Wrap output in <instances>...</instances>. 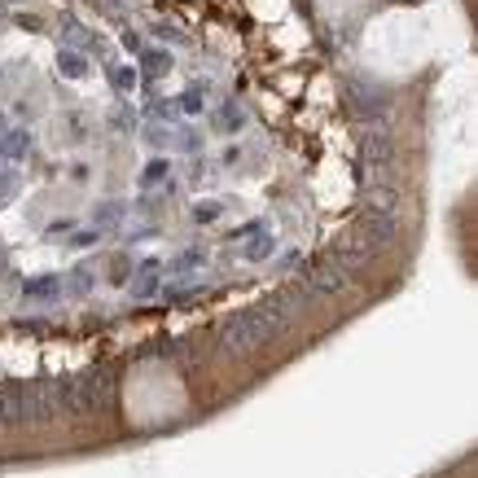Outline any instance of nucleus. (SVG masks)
<instances>
[{
  "label": "nucleus",
  "mask_w": 478,
  "mask_h": 478,
  "mask_svg": "<svg viewBox=\"0 0 478 478\" xmlns=\"http://www.w3.org/2000/svg\"><path fill=\"white\" fill-rule=\"evenodd\" d=\"M27 149H31V136L22 132V127H14V132L0 141V158H22Z\"/></svg>",
  "instance_id": "423d86ee"
},
{
  "label": "nucleus",
  "mask_w": 478,
  "mask_h": 478,
  "mask_svg": "<svg viewBox=\"0 0 478 478\" xmlns=\"http://www.w3.org/2000/svg\"><path fill=\"white\" fill-rule=\"evenodd\" d=\"M97 242H101V233H79L75 237V246H97Z\"/></svg>",
  "instance_id": "a211bd4d"
},
{
  "label": "nucleus",
  "mask_w": 478,
  "mask_h": 478,
  "mask_svg": "<svg viewBox=\"0 0 478 478\" xmlns=\"http://www.w3.org/2000/svg\"><path fill=\"white\" fill-rule=\"evenodd\" d=\"M285 329V320L272 312L268 303H259V307H246V312H237L224 320V346L229 351H255V346H264L268 338H277V333Z\"/></svg>",
  "instance_id": "f257e3e1"
},
{
  "label": "nucleus",
  "mask_w": 478,
  "mask_h": 478,
  "mask_svg": "<svg viewBox=\"0 0 478 478\" xmlns=\"http://www.w3.org/2000/svg\"><path fill=\"white\" fill-rule=\"evenodd\" d=\"M62 285H57V277H35V281H27L22 285V294L27 298H40V294H57Z\"/></svg>",
  "instance_id": "6e6552de"
},
{
  "label": "nucleus",
  "mask_w": 478,
  "mask_h": 478,
  "mask_svg": "<svg viewBox=\"0 0 478 478\" xmlns=\"http://www.w3.org/2000/svg\"><path fill=\"white\" fill-rule=\"evenodd\" d=\"M118 211H123V207H118V202H105V207H97V211H92V220H114Z\"/></svg>",
  "instance_id": "dca6fc26"
},
{
  "label": "nucleus",
  "mask_w": 478,
  "mask_h": 478,
  "mask_svg": "<svg viewBox=\"0 0 478 478\" xmlns=\"http://www.w3.org/2000/svg\"><path fill=\"white\" fill-rule=\"evenodd\" d=\"M180 110H189V114H198V110H202V97H198L194 88H189L185 97H180Z\"/></svg>",
  "instance_id": "2eb2a0df"
},
{
  "label": "nucleus",
  "mask_w": 478,
  "mask_h": 478,
  "mask_svg": "<svg viewBox=\"0 0 478 478\" xmlns=\"http://www.w3.org/2000/svg\"><path fill=\"white\" fill-rule=\"evenodd\" d=\"M70 285H75V294H88V290H92V277H88V272H79Z\"/></svg>",
  "instance_id": "f3484780"
},
{
  "label": "nucleus",
  "mask_w": 478,
  "mask_h": 478,
  "mask_svg": "<svg viewBox=\"0 0 478 478\" xmlns=\"http://www.w3.org/2000/svg\"><path fill=\"white\" fill-rule=\"evenodd\" d=\"M268 250H272V237H259V242H250V246H246V255H250V259H259V255H268Z\"/></svg>",
  "instance_id": "4468645a"
},
{
  "label": "nucleus",
  "mask_w": 478,
  "mask_h": 478,
  "mask_svg": "<svg viewBox=\"0 0 478 478\" xmlns=\"http://www.w3.org/2000/svg\"><path fill=\"white\" fill-rule=\"evenodd\" d=\"M167 172H172V163H167V158H154L149 167H145V172H141V185H158V180H167Z\"/></svg>",
  "instance_id": "1a4fd4ad"
},
{
  "label": "nucleus",
  "mask_w": 478,
  "mask_h": 478,
  "mask_svg": "<svg viewBox=\"0 0 478 478\" xmlns=\"http://www.w3.org/2000/svg\"><path fill=\"white\" fill-rule=\"evenodd\" d=\"M346 105H351V110H382V105H386V97H382L377 88H351L346 92Z\"/></svg>",
  "instance_id": "39448f33"
},
{
  "label": "nucleus",
  "mask_w": 478,
  "mask_h": 478,
  "mask_svg": "<svg viewBox=\"0 0 478 478\" xmlns=\"http://www.w3.org/2000/svg\"><path fill=\"white\" fill-rule=\"evenodd\" d=\"M303 290L312 294V298H333V294H342V290H346V272L333 264V259H325L320 268H307Z\"/></svg>",
  "instance_id": "f03ea898"
},
{
  "label": "nucleus",
  "mask_w": 478,
  "mask_h": 478,
  "mask_svg": "<svg viewBox=\"0 0 478 478\" xmlns=\"http://www.w3.org/2000/svg\"><path fill=\"white\" fill-rule=\"evenodd\" d=\"M145 75H167V70H172V57H167L163 49H154V53H145Z\"/></svg>",
  "instance_id": "9d476101"
},
{
  "label": "nucleus",
  "mask_w": 478,
  "mask_h": 478,
  "mask_svg": "<svg viewBox=\"0 0 478 478\" xmlns=\"http://www.w3.org/2000/svg\"><path fill=\"white\" fill-rule=\"evenodd\" d=\"M57 70H62V75L66 79H83V75H88V62H83V57L79 53H62V57H57Z\"/></svg>",
  "instance_id": "0eeeda50"
},
{
  "label": "nucleus",
  "mask_w": 478,
  "mask_h": 478,
  "mask_svg": "<svg viewBox=\"0 0 478 478\" xmlns=\"http://www.w3.org/2000/svg\"><path fill=\"white\" fill-rule=\"evenodd\" d=\"M360 229H364V242L391 246V242H399V215H373V211H368Z\"/></svg>",
  "instance_id": "7ed1b4c3"
},
{
  "label": "nucleus",
  "mask_w": 478,
  "mask_h": 478,
  "mask_svg": "<svg viewBox=\"0 0 478 478\" xmlns=\"http://www.w3.org/2000/svg\"><path fill=\"white\" fill-rule=\"evenodd\" d=\"M242 118H246V114H242V105H237V101H233V105H224V114H220L224 132H242Z\"/></svg>",
  "instance_id": "f8f14e48"
},
{
  "label": "nucleus",
  "mask_w": 478,
  "mask_h": 478,
  "mask_svg": "<svg viewBox=\"0 0 478 478\" xmlns=\"http://www.w3.org/2000/svg\"><path fill=\"white\" fill-rule=\"evenodd\" d=\"M391 158H395V141L382 132V127H368V136H364V163L368 167H391Z\"/></svg>",
  "instance_id": "20e7f679"
},
{
  "label": "nucleus",
  "mask_w": 478,
  "mask_h": 478,
  "mask_svg": "<svg viewBox=\"0 0 478 478\" xmlns=\"http://www.w3.org/2000/svg\"><path fill=\"white\" fill-rule=\"evenodd\" d=\"M202 259H207V255H202V250H185V255L176 259V268H198Z\"/></svg>",
  "instance_id": "ddd939ff"
},
{
  "label": "nucleus",
  "mask_w": 478,
  "mask_h": 478,
  "mask_svg": "<svg viewBox=\"0 0 478 478\" xmlns=\"http://www.w3.org/2000/svg\"><path fill=\"white\" fill-rule=\"evenodd\" d=\"M110 83H114L118 92H132V88H136V70H127V66H114V70H110Z\"/></svg>",
  "instance_id": "9b49d317"
}]
</instances>
